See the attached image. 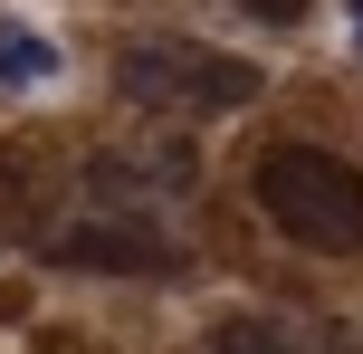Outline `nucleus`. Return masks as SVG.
Returning <instances> with one entry per match:
<instances>
[{"label": "nucleus", "instance_id": "f257e3e1", "mask_svg": "<svg viewBox=\"0 0 363 354\" xmlns=\"http://www.w3.org/2000/svg\"><path fill=\"white\" fill-rule=\"evenodd\" d=\"M258 211L306 249H354L363 240V172L325 144H277L258 163Z\"/></svg>", "mask_w": 363, "mask_h": 354}, {"label": "nucleus", "instance_id": "f03ea898", "mask_svg": "<svg viewBox=\"0 0 363 354\" xmlns=\"http://www.w3.org/2000/svg\"><path fill=\"white\" fill-rule=\"evenodd\" d=\"M115 87L125 106H191V115H230L258 96V67L249 57H220L201 38H144V48L115 57Z\"/></svg>", "mask_w": 363, "mask_h": 354}, {"label": "nucleus", "instance_id": "7ed1b4c3", "mask_svg": "<svg viewBox=\"0 0 363 354\" xmlns=\"http://www.w3.org/2000/svg\"><path fill=\"white\" fill-rule=\"evenodd\" d=\"M57 259L67 268H106V278H153V268H172V240L153 221H106V211H86V221L57 240Z\"/></svg>", "mask_w": 363, "mask_h": 354}, {"label": "nucleus", "instance_id": "20e7f679", "mask_svg": "<svg viewBox=\"0 0 363 354\" xmlns=\"http://www.w3.org/2000/svg\"><path fill=\"white\" fill-rule=\"evenodd\" d=\"M211 354H354L345 326H277V316H230L211 326Z\"/></svg>", "mask_w": 363, "mask_h": 354}, {"label": "nucleus", "instance_id": "39448f33", "mask_svg": "<svg viewBox=\"0 0 363 354\" xmlns=\"http://www.w3.org/2000/svg\"><path fill=\"white\" fill-rule=\"evenodd\" d=\"M57 77V38L29 19H0V87H48Z\"/></svg>", "mask_w": 363, "mask_h": 354}, {"label": "nucleus", "instance_id": "423d86ee", "mask_svg": "<svg viewBox=\"0 0 363 354\" xmlns=\"http://www.w3.org/2000/svg\"><path fill=\"white\" fill-rule=\"evenodd\" d=\"M230 10H258V19H306V0H230Z\"/></svg>", "mask_w": 363, "mask_h": 354}, {"label": "nucleus", "instance_id": "0eeeda50", "mask_svg": "<svg viewBox=\"0 0 363 354\" xmlns=\"http://www.w3.org/2000/svg\"><path fill=\"white\" fill-rule=\"evenodd\" d=\"M345 19H354V29H363V0H345Z\"/></svg>", "mask_w": 363, "mask_h": 354}, {"label": "nucleus", "instance_id": "6e6552de", "mask_svg": "<svg viewBox=\"0 0 363 354\" xmlns=\"http://www.w3.org/2000/svg\"><path fill=\"white\" fill-rule=\"evenodd\" d=\"M354 48H363V29H354Z\"/></svg>", "mask_w": 363, "mask_h": 354}]
</instances>
